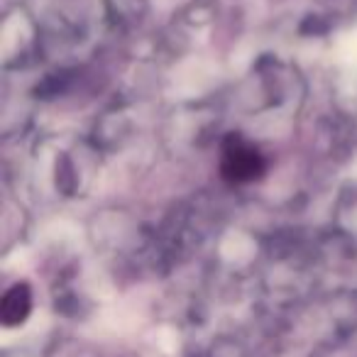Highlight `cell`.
I'll return each instance as SVG.
<instances>
[{
	"label": "cell",
	"instance_id": "cell-1",
	"mask_svg": "<svg viewBox=\"0 0 357 357\" xmlns=\"http://www.w3.org/2000/svg\"><path fill=\"white\" fill-rule=\"evenodd\" d=\"M223 174L230 181H250L262 174V159L257 149L248 147L240 139H230L223 157Z\"/></svg>",
	"mask_w": 357,
	"mask_h": 357
},
{
	"label": "cell",
	"instance_id": "cell-2",
	"mask_svg": "<svg viewBox=\"0 0 357 357\" xmlns=\"http://www.w3.org/2000/svg\"><path fill=\"white\" fill-rule=\"evenodd\" d=\"M32 311V294L27 284H15L8 289L3 303H0V318L6 326H20Z\"/></svg>",
	"mask_w": 357,
	"mask_h": 357
}]
</instances>
